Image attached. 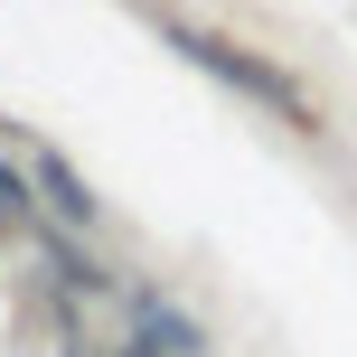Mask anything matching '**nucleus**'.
<instances>
[]
</instances>
